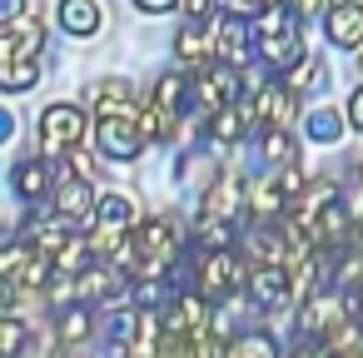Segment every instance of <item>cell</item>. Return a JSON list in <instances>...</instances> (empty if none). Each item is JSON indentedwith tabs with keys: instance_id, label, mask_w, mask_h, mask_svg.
Masks as SVG:
<instances>
[{
	"instance_id": "obj_1",
	"label": "cell",
	"mask_w": 363,
	"mask_h": 358,
	"mask_svg": "<svg viewBox=\"0 0 363 358\" xmlns=\"http://www.w3.org/2000/svg\"><path fill=\"white\" fill-rule=\"evenodd\" d=\"M254 35H259V50H264V60H269L274 70H289V65H298V60H303L298 16H284V6H269V11H259V26H254Z\"/></svg>"
},
{
	"instance_id": "obj_2",
	"label": "cell",
	"mask_w": 363,
	"mask_h": 358,
	"mask_svg": "<svg viewBox=\"0 0 363 358\" xmlns=\"http://www.w3.org/2000/svg\"><path fill=\"white\" fill-rule=\"evenodd\" d=\"M239 85H244V75H239V65H204V70H194V85H189V95H194V105L199 110H224V105H234L239 100Z\"/></svg>"
},
{
	"instance_id": "obj_3",
	"label": "cell",
	"mask_w": 363,
	"mask_h": 358,
	"mask_svg": "<svg viewBox=\"0 0 363 358\" xmlns=\"http://www.w3.org/2000/svg\"><path fill=\"white\" fill-rule=\"evenodd\" d=\"M85 140V110H75V105H50L45 115H40V145H45V155H70L75 145Z\"/></svg>"
},
{
	"instance_id": "obj_4",
	"label": "cell",
	"mask_w": 363,
	"mask_h": 358,
	"mask_svg": "<svg viewBox=\"0 0 363 358\" xmlns=\"http://www.w3.org/2000/svg\"><path fill=\"white\" fill-rule=\"evenodd\" d=\"M239 284H244V269H239V259H234L229 249L199 254V293H204V298H224V293H234Z\"/></svg>"
},
{
	"instance_id": "obj_5",
	"label": "cell",
	"mask_w": 363,
	"mask_h": 358,
	"mask_svg": "<svg viewBox=\"0 0 363 358\" xmlns=\"http://www.w3.org/2000/svg\"><path fill=\"white\" fill-rule=\"evenodd\" d=\"M40 45H45V21L35 16H21L0 30V65H16V60H40Z\"/></svg>"
},
{
	"instance_id": "obj_6",
	"label": "cell",
	"mask_w": 363,
	"mask_h": 358,
	"mask_svg": "<svg viewBox=\"0 0 363 358\" xmlns=\"http://www.w3.org/2000/svg\"><path fill=\"white\" fill-rule=\"evenodd\" d=\"M244 194H249V179H244L239 169H224V174L204 189V214H214V219H234V214L244 209Z\"/></svg>"
},
{
	"instance_id": "obj_7",
	"label": "cell",
	"mask_w": 363,
	"mask_h": 358,
	"mask_svg": "<svg viewBox=\"0 0 363 358\" xmlns=\"http://www.w3.org/2000/svg\"><path fill=\"white\" fill-rule=\"evenodd\" d=\"M100 150L110 155V160H135L140 150H145V130H140V120H100Z\"/></svg>"
},
{
	"instance_id": "obj_8",
	"label": "cell",
	"mask_w": 363,
	"mask_h": 358,
	"mask_svg": "<svg viewBox=\"0 0 363 358\" xmlns=\"http://www.w3.org/2000/svg\"><path fill=\"white\" fill-rule=\"evenodd\" d=\"M55 209H60L65 219H85V224L95 219V189H90V179H85L80 169L55 184Z\"/></svg>"
},
{
	"instance_id": "obj_9",
	"label": "cell",
	"mask_w": 363,
	"mask_h": 358,
	"mask_svg": "<svg viewBox=\"0 0 363 358\" xmlns=\"http://www.w3.org/2000/svg\"><path fill=\"white\" fill-rule=\"evenodd\" d=\"M289 115H294V90H289V85H264V90H254V120H259L264 130L289 125Z\"/></svg>"
},
{
	"instance_id": "obj_10",
	"label": "cell",
	"mask_w": 363,
	"mask_h": 358,
	"mask_svg": "<svg viewBox=\"0 0 363 358\" xmlns=\"http://www.w3.org/2000/svg\"><path fill=\"white\" fill-rule=\"evenodd\" d=\"M298 323H303L308 333H323V338H328V333L343 323V298H333V293H313V298H303Z\"/></svg>"
},
{
	"instance_id": "obj_11",
	"label": "cell",
	"mask_w": 363,
	"mask_h": 358,
	"mask_svg": "<svg viewBox=\"0 0 363 358\" xmlns=\"http://www.w3.org/2000/svg\"><path fill=\"white\" fill-rule=\"evenodd\" d=\"M328 40L333 45H363V6L358 0H343V6L328 11Z\"/></svg>"
},
{
	"instance_id": "obj_12",
	"label": "cell",
	"mask_w": 363,
	"mask_h": 358,
	"mask_svg": "<svg viewBox=\"0 0 363 358\" xmlns=\"http://www.w3.org/2000/svg\"><path fill=\"white\" fill-rule=\"evenodd\" d=\"M95 120H140L130 85H120V80H105V85L95 90Z\"/></svg>"
},
{
	"instance_id": "obj_13",
	"label": "cell",
	"mask_w": 363,
	"mask_h": 358,
	"mask_svg": "<svg viewBox=\"0 0 363 358\" xmlns=\"http://www.w3.org/2000/svg\"><path fill=\"white\" fill-rule=\"evenodd\" d=\"M249 293H254V303L274 308L279 298H289V269H284V264H259V269L249 274Z\"/></svg>"
},
{
	"instance_id": "obj_14",
	"label": "cell",
	"mask_w": 363,
	"mask_h": 358,
	"mask_svg": "<svg viewBox=\"0 0 363 358\" xmlns=\"http://www.w3.org/2000/svg\"><path fill=\"white\" fill-rule=\"evenodd\" d=\"M174 50H179V60H184L189 70H204V65H214V55H219L214 35H204L199 26H184V30L174 35Z\"/></svg>"
},
{
	"instance_id": "obj_15",
	"label": "cell",
	"mask_w": 363,
	"mask_h": 358,
	"mask_svg": "<svg viewBox=\"0 0 363 358\" xmlns=\"http://www.w3.org/2000/svg\"><path fill=\"white\" fill-rule=\"evenodd\" d=\"M11 184H16V194H21V199H45V194L55 189V169H50V164H40V160H26V164H16Z\"/></svg>"
},
{
	"instance_id": "obj_16",
	"label": "cell",
	"mask_w": 363,
	"mask_h": 358,
	"mask_svg": "<svg viewBox=\"0 0 363 358\" xmlns=\"http://www.w3.org/2000/svg\"><path fill=\"white\" fill-rule=\"evenodd\" d=\"M60 26L70 35H95L100 30V6L95 0H60Z\"/></svg>"
},
{
	"instance_id": "obj_17",
	"label": "cell",
	"mask_w": 363,
	"mask_h": 358,
	"mask_svg": "<svg viewBox=\"0 0 363 358\" xmlns=\"http://www.w3.org/2000/svg\"><path fill=\"white\" fill-rule=\"evenodd\" d=\"M50 264H55V274H85L90 264H95V249H90V239H65L55 254H50Z\"/></svg>"
},
{
	"instance_id": "obj_18",
	"label": "cell",
	"mask_w": 363,
	"mask_h": 358,
	"mask_svg": "<svg viewBox=\"0 0 363 358\" xmlns=\"http://www.w3.org/2000/svg\"><path fill=\"white\" fill-rule=\"evenodd\" d=\"M214 45H219V55L229 60V65H244V45H249V26L239 21V16H229L224 26H219V35H214Z\"/></svg>"
},
{
	"instance_id": "obj_19",
	"label": "cell",
	"mask_w": 363,
	"mask_h": 358,
	"mask_svg": "<svg viewBox=\"0 0 363 358\" xmlns=\"http://www.w3.org/2000/svg\"><path fill=\"white\" fill-rule=\"evenodd\" d=\"M224 358H279V348L269 333H239L224 343Z\"/></svg>"
},
{
	"instance_id": "obj_20",
	"label": "cell",
	"mask_w": 363,
	"mask_h": 358,
	"mask_svg": "<svg viewBox=\"0 0 363 358\" xmlns=\"http://www.w3.org/2000/svg\"><path fill=\"white\" fill-rule=\"evenodd\" d=\"M35 80H40V60H16V65H0V90H11V95L35 90Z\"/></svg>"
},
{
	"instance_id": "obj_21",
	"label": "cell",
	"mask_w": 363,
	"mask_h": 358,
	"mask_svg": "<svg viewBox=\"0 0 363 358\" xmlns=\"http://www.w3.org/2000/svg\"><path fill=\"white\" fill-rule=\"evenodd\" d=\"M140 130H145V140H174V135H179V115L164 110V105H150V110L140 115Z\"/></svg>"
},
{
	"instance_id": "obj_22",
	"label": "cell",
	"mask_w": 363,
	"mask_h": 358,
	"mask_svg": "<svg viewBox=\"0 0 363 358\" xmlns=\"http://www.w3.org/2000/svg\"><path fill=\"white\" fill-rule=\"evenodd\" d=\"M249 209H254L259 219H274V214L284 209V189H279V179H264V184H249Z\"/></svg>"
},
{
	"instance_id": "obj_23",
	"label": "cell",
	"mask_w": 363,
	"mask_h": 358,
	"mask_svg": "<svg viewBox=\"0 0 363 358\" xmlns=\"http://www.w3.org/2000/svg\"><path fill=\"white\" fill-rule=\"evenodd\" d=\"M229 244H234V219L204 214L199 219V249H229Z\"/></svg>"
},
{
	"instance_id": "obj_24",
	"label": "cell",
	"mask_w": 363,
	"mask_h": 358,
	"mask_svg": "<svg viewBox=\"0 0 363 358\" xmlns=\"http://www.w3.org/2000/svg\"><path fill=\"white\" fill-rule=\"evenodd\" d=\"M26 343H30V328L21 318H11V313H0V358H16Z\"/></svg>"
},
{
	"instance_id": "obj_25",
	"label": "cell",
	"mask_w": 363,
	"mask_h": 358,
	"mask_svg": "<svg viewBox=\"0 0 363 358\" xmlns=\"http://www.w3.org/2000/svg\"><path fill=\"white\" fill-rule=\"evenodd\" d=\"M338 135H343V125H338V115H333V110H313V115H308V140L333 145Z\"/></svg>"
},
{
	"instance_id": "obj_26",
	"label": "cell",
	"mask_w": 363,
	"mask_h": 358,
	"mask_svg": "<svg viewBox=\"0 0 363 358\" xmlns=\"http://www.w3.org/2000/svg\"><path fill=\"white\" fill-rule=\"evenodd\" d=\"M264 160H274V164H294V140L284 135V125L264 130Z\"/></svg>"
},
{
	"instance_id": "obj_27",
	"label": "cell",
	"mask_w": 363,
	"mask_h": 358,
	"mask_svg": "<svg viewBox=\"0 0 363 358\" xmlns=\"http://www.w3.org/2000/svg\"><path fill=\"white\" fill-rule=\"evenodd\" d=\"M184 90H189V85H184L179 75H164V80L155 85V105H164V110L179 115V110H184Z\"/></svg>"
},
{
	"instance_id": "obj_28",
	"label": "cell",
	"mask_w": 363,
	"mask_h": 358,
	"mask_svg": "<svg viewBox=\"0 0 363 358\" xmlns=\"http://www.w3.org/2000/svg\"><path fill=\"white\" fill-rule=\"evenodd\" d=\"M60 338H65V343L90 338V313H85V308H65V313H60Z\"/></svg>"
},
{
	"instance_id": "obj_29",
	"label": "cell",
	"mask_w": 363,
	"mask_h": 358,
	"mask_svg": "<svg viewBox=\"0 0 363 358\" xmlns=\"http://www.w3.org/2000/svg\"><path fill=\"white\" fill-rule=\"evenodd\" d=\"M26 259H30V244H11V249H0V274L16 279V274L26 269Z\"/></svg>"
},
{
	"instance_id": "obj_30",
	"label": "cell",
	"mask_w": 363,
	"mask_h": 358,
	"mask_svg": "<svg viewBox=\"0 0 363 358\" xmlns=\"http://www.w3.org/2000/svg\"><path fill=\"white\" fill-rule=\"evenodd\" d=\"M16 293H21V284L0 274V313H11V308H16Z\"/></svg>"
},
{
	"instance_id": "obj_31",
	"label": "cell",
	"mask_w": 363,
	"mask_h": 358,
	"mask_svg": "<svg viewBox=\"0 0 363 358\" xmlns=\"http://www.w3.org/2000/svg\"><path fill=\"white\" fill-rule=\"evenodd\" d=\"M348 125H353V130H363V85L348 95Z\"/></svg>"
},
{
	"instance_id": "obj_32",
	"label": "cell",
	"mask_w": 363,
	"mask_h": 358,
	"mask_svg": "<svg viewBox=\"0 0 363 358\" xmlns=\"http://www.w3.org/2000/svg\"><path fill=\"white\" fill-rule=\"evenodd\" d=\"M26 16V0H0V26H11Z\"/></svg>"
},
{
	"instance_id": "obj_33",
	"label": "cell",
	"mask_w": 363,
	"mask_h": 358,
	"mask_svg": "<svg viewBox=\"0 0 363 358\" xmlns=\"http://www.w3.org/2000/svg\"><path fill=\"white\" fill-rule=\"evenodd\" d=\"M229 11H239V16H259V11H269V0H229Z\"/></svg>"
},
{
	"instance_id": "obj_34",
	"label": "cell",
	"mask_w": 363,
	"mask_h": 358,
	"mask_svg": "<svg viewBox=\"0 0 363 358\" xmlns=\"http://www.w3.org/2000/svg\"><path fill=\"white\" fill-rule=\"evenodd\" d=\"M184 11H189L194 21H209V16H214V0H184Z\"/></svg>"
},
{
	"instance_id": "obj_35",
	"label": "cell",
	"mask_w": 363,
	"mask_h": 358,
	"mask_svg": "<svg viewBox=\"0 0 363 358\" xmlns=\"http://www.w3.org/2000/svg\"><path fill=\"white\" fill-rule=\"evenodd\" d=\"M135 6H140V11H150V16H160V11H174L179 0H135Z\"/></svg>"
},
{
	"instance_id": "obj_36",
	"label": "cell",
	"mask_w": 363,
	"mask_h": 358,
	"mask_svg": "<svg viewBox=\"0 0 363 358\" xmlns=\"http://www.w3.org/2000/svg\"><path fill=\"white\" fill-rule=\"evenodd\" d=\"M323 6H328V0H294L298 16H313V11H323Z\"/></svg>"
},
{
	"instance_id": "obj_37",
	"label": "cell",
	"mask_w": 363,
	"mask_h": 358,
	"mask_svg": "<svg viewBox=\"0 0 363 358\" xmlns=\"http://www.w3.org/2000/svg\"><path fill=\"white\" fill-rule=\"evenodd\" d=\"M11 130H16V120H11L6 110H0V145H6V140H11Z\"/></svg>"
},
{
	"instance_id": "obj_38",
	"label": "cell",
	"mask_w": 363,
	"mask_h": 358,
	"mask_svg": "<svg viewBox=\"0 0 363 358\" xmlns=\"http://www.w3.org/2000/svg\"><path fill=\"white\" fill-rule=\"evenodd\" d=\"M323 358H363V348H328Z\"/></svg>"
},
{
	"instance_id": "obj_39",
	"label": "cell",
	"mask_w": 363,
	"mask_h": 358,
	"mask_svg": "<svg viewBox=\"0 0 363 358\" xmlns=\"http://www.w3.org/2000/svg\"><path fill=\"white\" fill-rule=\"evenodd\" d=\"M358 179H363V164H358Z\"/></svg>"
},
{
	"instance_id": "obj_40",
	"label": "cell",
	"mask_w": 363,
	"mask_h": 358,
	"mask_svg": "<svg viewBox=\"0 0 363 358\" xmlns=\"http://www.w3.org/2000/svg\"><path fill=\"white\" fill-rule=\"evenodd\" d=\"M294 358H308V353H294Z\"/></svg>"
}]
</instances>
